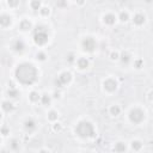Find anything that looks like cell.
I'll use <instances>...</instances> for the list:
<instances>
[{
    "label": "cell",
    "mask_w": 153,
    "mask_h": 153,
    "mask_svg": "<svg viewBox=\"0 0 153 153\" xmlns=\"http://www.w3.org/2000/svg\"><path fill=\"white\" fill-rule=\"evenodd\" d=\"M15 75H16V79L21 84L31 85V84H34L36 82L38 73H37L36 67L32 63L24 62V63H21L16 68Z\"/></svg>",
    "instance_id": "6da1fadb"
},
{
    "label": "cell",
    "mask_w": 153,
    "mask_h": 153,
    "mask_svg": "<svg viewBox=\"0 0 153 153\" xmlns=\"http://www.w3.org/2000/svg\"><path fill=\"white\" fill-rule=\"evenodd\" d=\"M75 133L83 138V139H89V138H94L95 136V128L90 122L88 121H82L77 124L75 127Z\"/></svg>",
    "instance_id": "7a4b0ae2"
},
{
    "label": "cell",
    "mask_w": 153,
    "mask_h": 153,
    "mask_svg": "<svg viewBox=\"0 0 153 153\" xmlns=\"http://www.w3.org/2000/svg\"><path fill=\"white\" fill-rule=\"evenodd\" d=\"M34 41L37 45H44L48 42V32L42 26H37L34 32Z\"/></svg>",
    "instance_id": "3957f363"
},
{
    "label": "cell",
    "mask_w": 153,
    "mask_h": 153,
    "mask_svg": "<svg viewBox=\"0 0 153 153\" xmlns=\"http://www.w3.org/2000/svg\"><path fill=\"white\" fill-rule=\"evenodd\" d=\"M129 118H130V121L133 123L139 124L145 120V112L141 109H139V108H134V109H132V111L129 112Z\"/></svg>",
    "instance_id": "277c9868"
},
{
    "label": "cell",
    "mask_w": 153,
    "mask_h": 153,
    "mask_svg": "<svg viewBox=\"0 0 153 153\" xmlns=\"http://www.w3.org/2000/svg\"><path fill=\"white\" fill-rule=\"evenodd\" d=\"M71 79H72L71 73L69 72H63L57 77V79L55 80V84H56V86H59V88H62L63 85H67L71 82Z\"/></svg>",
    "instance_id": "5b68a950"
},
{
    "label": "cell",
    "mask_w": 153,
    "mask_h": 153,
    "mask_svg": "<svg viewBox=\"0 0 153 153\" xmlns=\"http://www.w3.org/2000/svg\"><path fill=\"white\" fill-rule=\"evenodd\" d=\"M83 49L85 51L92 53L96 49V41L92 37H86L83 41Z\"/></svg>",
    "instance_id": "8992f818"
},
{
    "label": "cell",
    "mask_w": 153,
    "mask_h": 153,
    "mask_svg": "<svg viewBox=\"0 0 153 153\" xmlns=\"http://www.w3.org/2000/svg\"><path fill=\"white\" fill-rule=\"evenodd\" d=\"M104 85V89L106 91H109V92H112V91H115L117 89V82L115 80V79H106V80L103 83Z\"/></svg>",
    "instance_id": "52a82bcc"
},
{
    "label": "cell",
    "mask_w": 153,
    "mask_h": 153,
    "mask_svg": "<svg viewBox=\"0 0 153 153\" xmlns=\"http://www.w3.org/2000/svg\"><path fill=\"white\" fill-rule=\"evenodd\" d=\"M12 48L15 49L17 53H22L24 50V48H25V44H24V42L22 41V39H17V41L13 43Z\"/></svg>",
    "instance_id": "ba28073f"
},
{
    "label": "cell",
    "mask_w": 153,
    "mask_h": 153,
    "mask_svg": "<svg viewBox=\"0 0 153 153\" xmlns=\"http://www.w3.org/2000/svg\"><path fill=\"white\" fill-rule=\"evenodd\" d=\"M103 22L105 24H108V25H112V24H115V22H116V17L114 15H111V13H109V15H105L103 17Z\"/></svg>",
    "instance_id": "9c48e42d"
},
{
    "label": "cell",
    "mask_w": 153,
    "mask_h": 153,
    "mask_svg": "<svg viewBox=\"0 0 153 153\" xmlns=\"http://www.w3.org/2000/svg\"><path fill=\"white\" fill-rule=\"evenodd\" d=\"M133 21H134V23L136 25H141L145 23L146 21V17L142 15V13H136V15L134 16V18H133Z\"/></svg>",
    "instance_id": "30bf717a"
},
{
    "label": "cell",
    "mask_w": 153,
    "mask_h": 153,
    "mask_svg": "<svg viewBox=\"0 0 153 153\" xmlns=\"http://www.w3.org/2000/svg\"><path fill=\"white\" fill-rule=\"evenodd\" d=\"M0 24H1L3 28L9 26L11 24V17L7 15H1V17H0Z\"/></svg>",
    "instance_id": "8fae6325"
},
{
    "label": "cell",
    "mask_w": 153,
    "mask_h": 153,
    "mask_svg": "<svg viewBox=\"0 0 153 153\" xmlns=\"http://www.w3.org/2000/svg\"><path fill=\"white\" fill-rule=\"evenodd\" d=\"M25 129L26 130H28L29 133L30 132H32V130H34L35 128H36V123H35V121H34V120H26V121H25Z\"/></svg>",
    "instance_id": "7c38bea8"
},
{
    "label": "cell",
    "mask_w": 153,
    "mask_h": 153,
    "mask_svg": "<svg viewBox=\"0 0 153 153\" xmlns=\"http://www.w3.org/2000/svg\"><path fill=\"white\" fill-rule=\"evenodd\" d=\"M77 63H78V67L80 68V69H85V68H88V67H89V61H88L86 59H84V57L79 59Z\"/></svg>",
    "instance_id": "4fadbf2b"
},
{
    "label": "cell",
    "mask_w": 153,
    "mask_h": 153,
    "mask_svg": "<svg viewBox=\"0 0 153 153\" xmlns=\"http://www.w3.org/2000/svg\"><path fill=\"white\" fill-rule=\"evenodd\" d=\"M126 148H127V147H126V145L123 142H117L115 145V147H114V151L117 152V153H123L126 151Z\"/></svg>",
    "instance_id": "5bb4252c"
},
{
    "label": "cell",
    "mask_w": 153,
    "mask_h": 153,
    "mask_svg": "<svg viewBox=\"0 0 153 153\" xmlns=\"http://www.w3.org/2000/svg\"><path fill=\"white\" fill-rule=\"evenodd\" d=\"M19 28H21L23 31H26V30H30L31 29V23L29 21H22L21 24H19Z\"/></svg>",
    "instance_id": "9a60e30c"
},
{
    "label": "cell",
    "mask_w": 153,
    "mask_h": 153,
    "mask_svg": "<svg viewBox=\"0 0 153 153\" xmlns=\"http://www.w3.org/2000/svg\"><path fill=\"white\" fill-rule=\"evenodd\" d=\"M120 112H121V109H120V106H117V105H112L110 108V114L112 116H118Z\"/></svg>",
    "instance_id": "2e32d148"
},
{
    "label": "cell",
    "mask_w": 153,
    "mask_h": 153,
    "mask_svg": "<svg viewBox=\"0 0 153 153\" xmlns=\"http://www.w3.org/2000/svg\"><path fill=\"white\" fill-rule=\"evenodd\" d=\"M3 109H4V111H6V112H10V111L13 110V104L10 103V102H4V103H3Z\"/></svg>",
    "instance_id": "e0dca14e"
},
{
    "label": "cell",
    "mask_w": 153,
    "mask_h": 153,
    "mask_svg": "<svg viewBox=\"0 0 153 153\" xmlns=\"http://www.w3.org/2000/svg\"><path fill=\"white\" fill-rule=\"evenodd\" d=\"M141 147H142V144H141L140 141L135 140V141H133V142H132V148L134 150V151H140Z\"/></svg>",
    "instance_id": "ac0fdd59"
},
{
    "label": "cell",
    "mask_w": 153,
    "mask_h": 153,
    "mask_svg": "<svg viewBox=\"0 0 153 153\" xmlns=\"http://www.w3.org/2000/svg\"><path fill=\"white\" fill-rule=\"evenodd\" d=\"M29 97H30V101H31V102H37L38 99L41 98V97H39V95L37 94V92H35V91H32Z\"/></svg>",
    "instance_id": "d6986e66"
},
{
    "label": "cell",
    "mask_w": 153,
    "mask_h": 153,
    "mask_svg": "<svg viewBox=\"0 0 153 153\" xmlns=\"http://www.w3.org/2000/svg\"><path fill=\"white\" fill-rule=\"evenodd\" d=\"M9 96L12 97V98H16L17 96H19V92H18L15 88H11V89L9 90Z\"/></svg>",
    "instance_id": "ffe728a7"
},
{
    "label": "cell",
    "mask_w": 153,
    "mask_h": 153,
    "mask_svg": "<svg viewBox=\"0 0 153 153\" xmlns=\"http://www.w3.org/2000/svg\"><path fill=\"white\" fill-rule=\"evenodd\" d=\"M121 60L123 63H128L129 60H130V55L128 54V53H123V54L121 55Z\"/></svg>",
    "instance_id": "44dd1931"
},
{
    "label": "cell",
    "mask_w": 153,
    "mask_h": 153,
    "mask_svg": "<svg viewBox=\"0 0 153 153\" xmlns=\"http://www.w3.org/2000/svg\"><path fill=\"white\" fill-rule=\"evenodd\" d=\"M48 118L50 120V121H55V120H57V112L56 111H50L48 114Z\"/></svg>",
    "instance_id": "7402d4cb"
},
{
    "label": "cell",
    "mask_w": 153,
    "mask_h": 153,
    "mask_svg": "<svg viewBox=\"0 0 153 153\" xmlns=\"http://www.w3.org/2000/svg\"><path fill=\"white\" fill-rule=\"evenodd\" d=\"M41 101H42V103H43L44 105H47V104L50 103V97H49L48 95H43V96L41 97Z\"/></svg>",
    "instance_id": "603a6c76"
},
{
    "label": "cell",
    "mask_w": 153,
    "mask_h": 153,
    "mask_svg": "<svg viewBox=\"0 0 153 153\" xmlns=\"http://www.w3.org/2000/svg\"><path fill=\"white\" fill-rule=\"evenodd\" d=\"M128 18H129V16H128L127 12H121V15H120V19H121L122 22H127Z\"/></svg>",
    "instance_id": "cb8c5ba5"
},
{
    "label": "cell",
    "mask_w": 153,
    "mask_h": 153,
    "mask_svg": "<svg viewBox=\"0 0 153 153\" xmlns=\"http://www.w3.org/2000/svg\"><path fill=\"white\" fill-rule=\"evenodd\" d=\"M30 5H31L32 10H39V7H41V3L39 1H32Z\"/></svg>",
    "instance_id": "d4e9b609"
},
{
    "label": "cell",
    "mask_w": 153,
    "mask_h": 153,
    "mask_svg": "<svg viewBox=\"0 0 153 153\" xmlns=\"http://www.w3.org/2000/svg\"><path fill=\"white\" fill-rule=\"evenodd\" d=\"M37 59L41 60V61H44V60H45V54H44V53H38V54H37Z\"/></svg>",
    "instance_id": "484cf974"
},
{
    "label": "cell",
    "mask_w": 153,
    "mask_h": 153,
    "mask_svg": "<svg viewBox=\"0 0 153 153\" xmlns=\"http://www.w3.org/2000/svg\"><path fill=\"white\" fill-rule=\"evenodd\" d=\"M41 13H42L43 16L49 15V9H48V7H42V9H41Z\"/></svg>",
    "instance_id": "4316f807"
},
{
    "label": "cell",
    "mask_w": 153,
    "mask_h": 153,
    "mask_svg": "<svg viewBox=\"0 0 153 153\" xmlns=\"http://www.w3.org/2000/svg\"><path fill=\"white\" fill-rule=\"evenodd\" d=\"M141 65H142V60H138V61H135L136 68H140V67H141Z\"/></svg>",
    "instance_id": "83f0119b"
},
{
    "label": "cell",
    "mask_w": 153,
    "mask_h": 153,
    "mask_svg": "<svg viewBox=\"0 0 153 153\" xmlns=\"http://www.w3.org/2000/svg\"><path fill=\"white\" fill-rule=\"evenodd\" d=\"M111 59L112 60H117L118 59V54H117V53H112V54H111Z\"/></svg>",
    "instance_id": "f1b7e54d"
},
{
    "label": "cell",
    "mask_w": 153,
    "mask_h": 153,
    "mask_svg": "<svg viewBox=\"0 0 153 153\" xmlns=\"http://www.w3.org/2000/svg\"><path fill=\"white\" fill-rule=\"evenodd\" d=\"M7 4H9L10 6H16V5H18V3H17V1H9Z\"/></svg>",
    "instance_id": "f546056e"
},
{
    "label": "cell",
    "mask_w": 153,
    "mask_h": 153,
    "mask_svg": "<svg viewBox=\"0 0 153 153\" xmlns=\"http://www.w3.org/2000/svg\"><path fill=\"white\" fill-rule=\"evenodd\" d=\"M54 129H55V130H60V129H61V126H60L59 123L55 124V126H54Z\"/></svg>",
    "instance_id": "4dcf8cb0"
},
{
    "label": "cell",
    "mask_w": 153,
    "mask_h": 153,
    "mask_svg": "<svg viewBox=\"0 0 153 153\" xmlns=\"http://www.w3.org/2000/svg\"><path fill=\"white\" fill-rule=\"evenodd\" d=\"M148 99H150V101H152V99H153V92H150V97H148Z\"/></svg>",
    "instance_id": "1f68e13d"
},
{
    "label": "cell",
    "mask_w": 153,
    "mask_h": 153,
    "mask_svg": "<svg viewBox=\"0 0 153 153\" xmlns=\"http://www.w3.org/2000/svg\"><path fill=\"white\" fill-rule=\"evenodd\" d=\"M43 153H44V152H43Z\"/></svg>",
    "instance_id": "d6a6232c"
}]
</instances>
